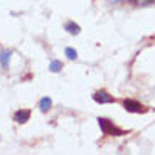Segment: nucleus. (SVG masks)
<instances>
[{"label": "nucleus", "instance_id": "5", "mask_svg": "<svg viewBox=\"0 0 155 155\" xmlns=\"http://www.w3.org/2000/svg\"><path fill=\"white\" fill-rule=\"evenodd\" d=\"M10 56H12V51H2L0 49V66L2 68H8V62H10Z\"/></svg>", "mask_w": 155, "mask_h": 155}, {"label": "nucleus", "instance_id": "7", "mask_svg": "<svg viewBox=\"0 0 155 155\" xmlns=\"http://www.w3.org/2000/svg\"><path fill=\"white\" fill-rule=\"evenodd\" d=\"M51 106H52V100L47 96H44L42 100L39 101V108H41V111H49Z\"/></svg>", "mask_w": 155, "mask_h": 155}, {"label": "nucleus", "instance_id": "9", "mask_svg": "<svg viewBox=\"0 0 155 155\" xmlns=\"http://www.w3.org/2000/svg\"><path fill=\"white\" fill-rule=\"evenodd\" d=\"M66 56H68V59H71V61H76L78 59V51L76 49H73V47H66Z\"/></svg>", "mask_w": 155, "mask_h": 155}, {"label": "nucleus", "instance_id": "10", "mask_svg": "<svg viewBox=\"0 0 155 155\" xmlns=\"http://www.w3.org/2000/svg\"><path fill=\"white\" fill-rule=\"evenodd\" d=\"M152 2H153V0H138V5H152Z\"/></svg>", "mask_w": 155, "mask_h": 155}, {"label": "nucleus", "instance_id": "3", "mask_svg": "<svg viewBox=\"0 0 155 155\" xmlns=\"http://www.w3.org/2000/svg\"><path fill=\"white\" fill-rule=\"evenodd\" d=\"M93 100L96 103H101V105H106V103H113V96H110L106 91H96L93 94Z\"/></svg>", "mask_w": 155, "mask_h": 155}, {"label": "nucleus", "instance_id": "6", "mask_svg": "<svg viewBox=\"0 0 155 155\" xmlns=\"http://www.w3.org/2000/svg\"><path fill=\"white\" fill-rule=\"evenodd\" d=\"M64 29H66L69 34H73V35H78L79 32H81V27H79L76 22H68L66 25H64Z\"/></svg>", "mask_w": 155, "mask_h": 155}, {"label": "nucleus", "instance_id": "4", "mask_svg": "<svg viewBox=\"0 0 155 155\" xmlns=\"http://www.w3.org/2000/svg\"><path fill=\"white\" fill-rule=\"evenodd\" d=\"M29 118H31V111H29V110H19V111L14 115V120H15L17 123H27Z\"/></svg>", "mask_w": 155, "mask_h": 155}, {"label": "nucleus", "instance_id": "2", "mask_svg": "<svg viewBox=\"0 0 155 155\" xmlns=\"http://www.w3.org/2000/svg\"><path fill=\"white\" fill-rule=\"evenodd\" d=\"M123 106H125V110L130 111V113H143L145 111L143 106L140 105L138 101H135V100H125L123 101Z\"/></svg>", "mask_w": 155, "mask_h": 155}, {"label": "nucleus", "instance_id": "1", "mask_svg": "<svg viewBox=\"0 0 155 155\" xmlns=\"http://www.w3.org/2000/svg\"><path fill=\"white\" fill-rule=\"evenodd\" d=\"M98 123H100L101 132L105 133V135H123L125 133L123 130L116 128L115 125H113L110 120H106V118H98Z\"/></svg>", "mask_w": 155, "mask_h": 155}, {"label": "nucleus", "instance_id": "8", "mask_svg": "<svg viewBox=\"0 0 155 155\" xmlns=\"http://www.w3.org/2000/svg\"><path fill=\"white\" fill-rule=\"evenodd\" d=\"M49 69L52 71V73H59V71L62 69V62H61V61H58V59H54V61H51Z\"/></svg>", "mask_w": 155, "mask_h": 155}]
</instances>
